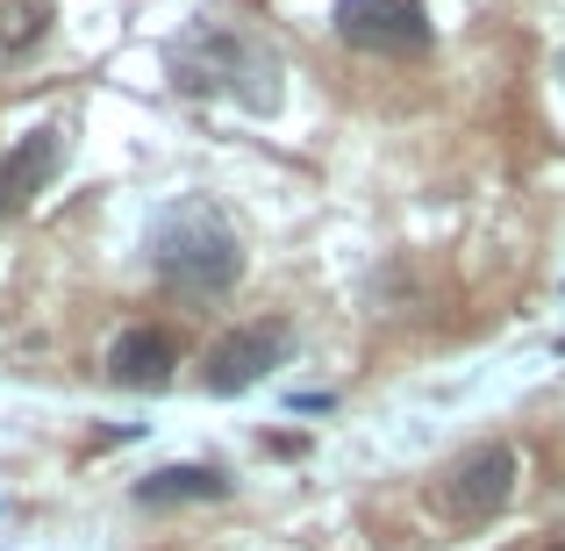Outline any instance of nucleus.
<instances>
[{"instance_id": "1", "label": "nucleus", "mask_w": 565, "mask_h": 551, "mask_svg": "<svg viewBox=\"0 0 565 551\" xmlns=\"http://www.w3.org/2000/svg\"><path fill=\"white\" fill-rule=\"evenodd\" d=\"M151 258H158V273H166L172 287H186V294H230L236 273H244V251H236L230 222H222L215 208H201V201L158 215Z\"/></svg>"}, {"instance_id": "2", "label": "nucleus", "mask_w": 565, "mask_h": 551, "mask_svg": "<svg viewBox=\"0 0 565 551\" xmlns=\"http://www.w3.org/2000/svg\"><path fill=\"white\" fill-rule=\"evenodd\" d=\"M515 452L509 444H480V452H466L451 473L437 480V501L458 516V523H487V516H501L509 509V495H515Z\"/></svg>"}, {"instance_id": "3", "label": "nucleus", "mask_w": 565, "mask_h": 551, "mask_svg": "<svg viewBox=\"0 0 565 551\" xmlns=\"http://www.w3.org/2000/svg\"><path fill=\"white\" fill-rule=\"evenodd\" d=\"M337 29L359 51H429V8L423 0H337Z\"/></svg>"}, {"instance_id": "4", "label": "nucleus", "mask_w": 565, "mask_h": 551, "mask_svg": "<svg viewBox=\"0 0 565 551\" xmlns=\"http://www.w3.org/2000/svg\"><path fill=\"white\" fill-rule=\"evenodd\" d=\"M279 359H287V322L236 330V337H222V345L207 351V386H215V394H244V386H258Z\"/></svg>"}, {"instance_id": "5", "label": "nucleus", "mask_w": 565, "mask_h": 551, "mask_svg": "<svg viewBox=\"0 0 565 551\" xmlns=\"http://www.w3.org/2000/svg\"><path fill=\"white\" fill-rule=\"evenodd\" d=\"M57 158H65V144H57V129H29L22 144H14L8 158H0V208H29L43 187H51V172H57Z\"/></svg>"}, {"instance_id": "6", "label": "nucleus", "mask_w": 565, "mask_h": 551, "mask_svg": "<svg viewBox=\"0 0 565 551\" xmlns=\"http://www.w3.org/2000/svg\"><path fill=\"white\" fill-rule=\"evenodd\" d=\"M172 365H180V345H172L166 330H129V337H115V351H108V372L122 386H166Z\"/></svg>"}, {"instance_id": "7", "label": "nucleus", "mask_w": 565, "mask_h": 551, "mask_svg": "<svg viewBox=\"0 0 565 551\" xmlns=\"http://www.w3.org/2000/svg\"><path fill=\"white\" fill-rule=\"evenodd\" d=\"M137 495L143 501H222V495H230V480L207 473V466H166V473H151Z\"/></svg>"}, {"instance_id": "8", "label": "nucleus", "mask_w": 565, "mask_h": 551, "mask_svg": "<svg viewBox=\"0 0 565 551\" xmlns=\"http://www.w3.org/2000/svg\"><path fill=\"white\" fill-rule=\"evenodd\" d=\"M552 551H565V544H552Z\"/></svg>"}]
</instances>
